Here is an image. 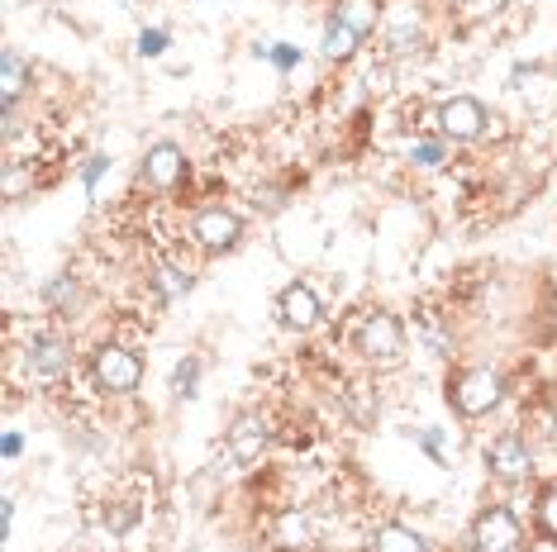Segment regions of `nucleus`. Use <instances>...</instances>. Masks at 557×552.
<instances>
[{"instance_id":"9","label":"nucleus","mask_w":557,"mask_h":552,"mask_svg":"<svg viewBox=\"0 0 557 552\" xmlns=\"http://www.w3.org/2000/svg\"><path fill=\"white\" fill-rule=\"evenodd\" d=\"M67 367H72L67 334H34L29 338V372L34 376H44V381H58Z\"/></svg>"},{"instance_id":"16","label":"nucleus","mask_w":557,"mask_h":552,"mask_svg":"<svg viewBox=\"0 0 557 552\" xmlns=\"http://www.w3.org/2000/svg\"><path fill=\"white\" fill-rule=\"evenodd\" d=\"M320 48H324V58H329V62H348L352 53H358V34H352L348 24L329 20V24H324V43H320Z\"/></svg>"},{"instance_id":"6","label":"nucleus","mask_w":557,"mask_h":552,"mask_svg":"<svg viewBox=\"0 0 557 552\" xmlns=\"http://www.w3.org/2000/svg\"><path fill=\"white\" fill-rule=\"evenodd\" d=\"M191 238L200 253H230V248L244 238V219L224 205H206L200 215L191 219Z\"/></svg>"},{"instance_id":"14","label":"nucleus","mask_w":557,"mask_h":552,"mask_svg":"<svg viewBox=\"0 0 557 552\" xmlns=\"http://www.w3.org/2000/svg\"><path fill=\"white\" fill-rule=\"evenodd\" d=\"M24 86H29V62H24L15 48H5V53H0V96H5V110L20 105Z\"/></svg>"},{"instance_id":"24","label":"nucleus","mask_w":557,"mask_h":552,"mask_svg":"<svg viewBox=\"0 0 557 552\" xmlns=\"http://www.w3.org/2000/svg\"><path fill=\"white\" fill-rule=\"evenodd\" d=\"M410 162H420V167H438V162H443V143H434V138H420V143L410 148Z\"/></svg>"},{"instance_id":"2","label":"nucleus","mask_w":557,"mask_h":552,"mask_svg":"<svg viewBox=\"0 0 557 552\" xmlns=\"http://www.w3.org/2000/svg\"><path fill=\"white\" fill-rule=\"evenodd\" d=\"M91 376L106 396H134L144 381V357L124 343H100L91 357Z\"/></svg>"},{"instance_id":"21","label":"nucleus","mask_w":557,"mask_h":552,"mask_svg":"<svg viewBox=\"0 0 557 552\" xmlns=\"http://www.w3.org/2000/svg\"><path fill=\"white\" fill-rule=\"evenodd\" d=\"M539 529H543L548 543H557V486L539 495Z\"/></svg>"},{"instance_id":"12","label":"nucleus","mask_w":557,"mask_h":552,"mask_svg":"<svg viewBox=\"0 0 557 552\" xmlns=\"http://www.w3.org/2000/svg\"><path fill=\"white\" fill-rule=\"evenodd\" d=\"M262 448H268V419H262V414H238L230 429V453L238 462H252Z\"/></svg>"},{"instance_id":"8","label":"nucleus","mask_w":557,"mask_h":552,"mask_svg":"<svg viewBox=\"0 0 557 552\" xmlns=\"http://www.w3.org/2000/svg\"><path fill=\"white\" fill-rule=\"evenodd\" d=\"M144 181L153 191H176L186 181V153L176 143H153L144 153Z\"/></svg>"},{"instance_id":"28","label":"nucleus","mask_w":557,"mask_h":552,"mask_svg":"<svg viewBox=\"0 0 557 552\" xmlns=\"http://www.w3.org/2000/svg\"><path fill=\"white\" fill-rule=\"evenodd\" d=\"M20 453H24V438H20V434H5V457L15 462Z\"/></svg>"},{"instance_id":"17","label":"nucleus","mask_w":557,"mask_h":552,"mask_svg":"<svg viewBox=\"0 0 557 552\" xmlns=\"http://www.w3.org/2000/svg\"><path fill=\"white\" fill-rule=\"evenodd\" d=\"M153 291H158L162 300H182L186 291H191V276H186V272H176V267H168V262H162V267L153 272Z\"/></svg>"},{"instance_id":"4","label":"nucleus","mask_w":557,"mask_h":552,"mask_svg":"<svg viewBox=\"0 0 557 552\" xmlns=\"http://www.w3.org/2000/svg\"><path fill=\"white\" fill-rule=\"evenodd\" d=\"M472 548L476 552H524V529L505 505H491L472 524Z\"/></svg>"},{"instance_id":"13","label":"nucleus","mask_w":557,"mask_h":552,"mask_svg":"<svg viewBox=\"0 0 557 552\" xmlns=\"http://www.w3.org/2000/svg\"><path fill=\"white\" fill-rule=\"evenodd\" d=\"M334 20L348 24V29L362 39V34H372L376 24H382V0H338V5H334Z\"/></svg>"},{"instance_id":"22","label":"nucleus","mask_w":557,"mask_h":552,"mask_svg":"<svg viewBox=\"0 0 557 552\" xmlns=\"http://www.w3.org/2000/svg\"><path fill=\"white\" fill-rule=\"evenodd\" d=\"M29 186H34L29 172H24L20 162H10V167H5V200H20L24 191H29Z\"/></svg>"},{"instance_id":"20","label":"nucleus","mask_w":557,"mask_h":552,"mask_svg":"<svg viewBox=\"0 0 557 552\" xmlns=\"http://www.w3.org/2000/svg\"><path fill=\"white\" fill-rule=\"evenodd\" d=\"M420 48H424V34L420 29H410V24L391 29V53H396V58H410V53H420Z\"/></svg>"},{"instance_id":"18","label":"nucleus","mask_w":557,"mask_h":552,"mask_svg":"<svg viewBox=\"0 0 557 552\" xmlns=\"http://www.w3.org/2000/svg\"><path fill=\"white\" fill-rule=\"evenodd\" d=\"M196 381H200V357H182V362H176V372H172V391L182 400H191Z\"/></svg>"},{"instance_id":"25","label":"nucleus","mask_w":557,"mask_h":552,"mask_svg":"<svg viewBox=\"0 0 557 552\" xmlns=\"http://www.w3.org/2000/svg\"><path fill=\"white\" fill-rule=\"evenodd\" d=\"M138 53H144V58H162V53H168V29H144V34H138Z\"/></svg>"},{"instance_id":"1","label":"nucleus","mask_w":557,"mask_h":552,"mask_svg":"<svg viewBox=\"0 0 557 552\" xmlns=\"http://www.w3.org/2000/svg\"><path fill=\"white\" fill-rule=\"evenodd\" d=\"M448 400L458 414H467V419H481V414H491L505 400V381H500V372H491V367L458 372L448 381Z\"/></svg>"},{"instance_id":"7","label":"nucleus","mask_w":557,"mask_h":552,"mask_svg":"<svg viewBox=\"0 0 557 552\" xmlns=\"http://www.w3.org/2000/svg\"><path fill=\"white\" fill-rule=\"evenodd\" d=\"M486 467H491V476H500V481H524V476L534 472V453H529V443L519 434H500L496 443L486 448Z\"/></svg>"},{"instance_id":"11","label":"nucleus","mask_w":557,"mask_h":552,"mask_svg":"<svg viewBox=\"0 0 557 552\" xmlns=\"http://www.w3.org/2000/svg\"><path fill=\"white\" fill-rule=\"evenodd\" d=\"M272 543L276 548H286V552H306L314 543V524H310V514L306 510H282L276 514V524H272Z\"/></svg>"},{"instance_id":"3","label":"nucleus","mask_w":557,"mask_h":552,"mask_svg":"<svg viewBox=\"0 0 557 552\" xmlns=\"http://www.w3.org/2000/svg\"><path fill=\"white\" fill-rule=\"evenodd\" d=\"M358 353L376 367H396L405 357V329L391 310H372L362 324H358Z\"/></svg>"},{"instance_id":"15","label":"nucleus","mask_w":557,"mask_h":552,"mask_svg":"<svg viewBox=\"0 0 557 552\" xmlns=\"http://www.w3.org/2000/svg\"><path fill=\"white\" fill-rule=\"evenodd\" d=\"M372 552H429V543L405 524H382L372 538Z\"/></svg>"},{"instance_id":"26","label":"nucleus","mask_w":557,"mask_h":552,"mask_svg":"<svg viewBox=\"0 0 557 552\" xmlns=\"http://www.w3.org/2000/svg\"><path fill=\"white\" fill-rule=\"evenodd\" d=\"M106 167H110V158H91V162H86V172H82V177H86V191H96V181L106 177Z\"/></svg>"},{"instance_id":"19","label":"nucleus","mask_w":557,"mask_h":552,"mask_svg":"<svg viewBox=\"0 0 557 552\" xmlns=\"http://www.w3.org/2000/svg\"><path fill=\"white\" fill-rule=\"evenodd\" d=\"M44 300L53 310H72V305H77V281H72V276H58V281L44 286Z\"/></svg>"},{"instance_id":"10","label":"nucleus","mask_w":557,"mask_h":552,"mask_svg":"<svg viewBox=\"0 0 557 552\" xmlns=\"http://www.w3.org/2000/svg\"><path fill=\"white\" fill-rule=\"evenodd\" d=\"M276 315H282V324L286 329H314V324H320V296L310 291L306 281H290L282 296H276Z\"/></svg>"},{"instance_id":"27","label":"nucleus","mask_w":557,"mask_h":552,"mask_svg":"<svg viewBox=\"0 0 557 552\" xmlns=\"http://www.w3.org/2000/svg\"><path fill=\"white\" fill-rule=\"evenodd\" d=\"M420 448H424V453L434 457V462H443V443H438V434H434V429H424V434H420Z\"/></svg>"},{"instance_id":"5","label":"nucleus","mask_w":557,"mask_h":552,"mask_svg":"<svg viewBox=\"0 0 557 552\" xmlns=\"http://www.w3.org/2000/svg\"><path fill=\"white\" fill-rule=\"evenodd\" d=\"M491 124L496 120H491L486 105L472 100V96H453V100H443L438 105V134L453 138V143H472V138H481Z\"/></svg>"},{"instance_id":"23","label":"nucleus","mask_w":557,"mask_h":552,"mask_svg":"<svg viewBox=\"0 0 557 552\" xmlns=\"http://www.w3.org/2000/svg\"><path fill=\"white\" fill-rule=\"evenodd\" d=\"M262 58L272 62V67H282V72H290L300 62V48H290V43H272V48H262Z\"/></svg>"}]
</instances>
